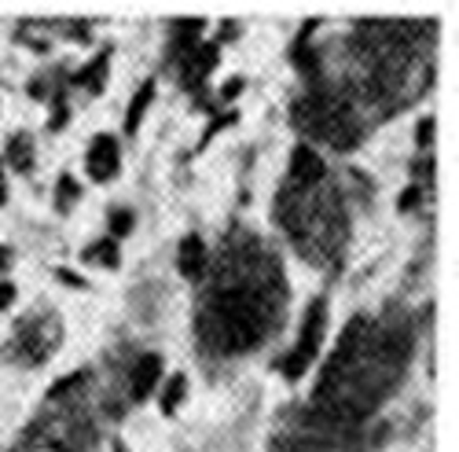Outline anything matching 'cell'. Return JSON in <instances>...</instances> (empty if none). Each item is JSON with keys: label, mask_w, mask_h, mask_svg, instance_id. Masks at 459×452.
<instances>
[{"label": "cell", "mask_w": 459, "mask_h": 452, "mask_svg": "<svg viewBox=\"0 0 459 452\" xmlns=\"http://www.w3.org/2000/svg\"><path fill=\"white\" fill-rule=\"evenodd\" d=\"M151 100H155V82H143V85L136 89V96L129 100V110H126V129H129V133L140 129V122H143V115H147Z\"/></svg>", "instance_id": "cell-6"}, {"label": "cell", "mask_w": 459, "mask_h": 452, "mask_svg": "<svg viewBox=\"0 0 459 452\" xmlns=\"http://www.w3.org/2000/svg\"><path fill=\"white\" fill-rule=\"evenodd\" d=\"M12 301H15V283H0V313H4Z\"/></svg>", "instance_id": "cell-14"}, {"label": "cell", "mask_w": 459, "mask_h": 452, "mask_svg": "<svg viewBox=\"0 0 459 452\" xmlns=\"http://www.w3.org/2000/svg\"><path fill=\"white\" fill-rule=\"evenodd\" d=\"M74 199H78V184H74L70 177H63V180H59V187H56V206H59V210H66Z\"/></svg>", "instance_id": "cell-12"}, {"label": "cell", "mask_w": 459, "mask_h": 452, "mask_svg": "<svg viewBox=\"0 0 459 452\" xmlns=\"http://www.w3.org/2000/svg\"><path fill=\"white\" fill-rule=\"evenodd\" d=\"M159 379H162V357L159 353H143L136 361V368H133V397L143 401L151 390L159 387Z\"/></svg>", "instance_id": "cell-4"}, {"label": "cell", "mask_w": 459, "mask_h": 452, "mask_svg": "<svg viewBox=\"0 0 459 452\" xmlns=\"http://www.w3.org/2000/svg\"><path fill=\"white\" fill-rule=\"evenodd\" d=\"M103 70H107V59H96V63H89V66H85V70L78 74V82H89V85H92V92H100Z\"/></svg>", "instance_id": "cell-11"}, {"label": "cell", "mask_w": 459, "mask_h": 452, "mask_svg": "<svg viewBox=\"0 0 459 452\" xmlns=\"http://www.w3.org/2000/svg\"><path fill=\"white\" fill-rule=\"evenodd\" d=\"M415 136H419V143H423V147H430V136H434V118H427L423 126H419V133H415Z\"/></svg>", "instance_id": "cell-15"}, {"label": "cell", "mask_w": 459, "mask_h": 452, "mask_svg": "<svg viewBox=\"0 0 459 452\" xmlns=\"http://www.w3.org/2000/svg\"><path fill=\"white\" fill-rule=\"evenodd\" d=\"M85 257H89V261H103L107 269H114V265H118V243H114V239L107 236V239L92 243V247L85 250Z\"/></svg>", "instance_id": "cell-8"}, {"label": "cell", "mask_w": 459, "mask_h": 452, "mask_svg": "<svg viewBox=\"0 0 459 452\" xmlns=\"http://www.w3.org/2000/svg\"><path fill=\"white\" fill-rule=\"evenodd\" d=\"M206 269V243L199 236H187L180 243V273L191 276V280H199Z\"/></svg>", "instance_id": "cell-5"}, {"label": "cell", "mask_w": 459, "mask_h": 452, "mask_svg": "<svg viewBox=\"0 0 459 452\" xmlns=\"http://www.w3.org/2000/svg\"><path fill=\"white\" fill-rule=\"evenodd\" d=\"M324 327H327V306H324V301H313L309 313H305V324H301V335H298L294 350L280 364L287 379H298V375L313 364V357H316V350L324 343Z\"/></svg>", "instance_id": "cell-1"}, {"label": "cell", "mask_w": 459, "mask_h": 452, "mask_svg": "<svg viewBox=\"0 0 459 452\" xmlns=\"http://www.w3.org/2000/svg\"><path fill=\"white\" fill-rule=\"evenodd\" d=\"M8 257H12V254H8V247H0V269L8 265Z\"/></svg>", "instance_id": "cell-19"}, {"label": "cell", "mask_w": 459, "mask_h": 452, "mask_svg": "<svg viewBox=\"0 0 459 452\" xmlns=\"http://www.w3.org/2000/svg\"><path fill=\"white\" fill-rule=\"evenodd\" d=\"M85 166H89L92 180H110L114 173H118V143H114V136H96L92 140Z\"/></svg>", "instance_id": "cell-2"}, {"label": "cell", "mask_w": 459, "mask_h": 452, "mask_svg": "<svg viewBox=\"0 0 459 452\" xmlns=\"http://www.w3.org/2000/svg\"><path fill=\"white\" fill-rule=\"evenodd\" d=\"M217 56H221V52H217V45H203L195 56L187 59V78H191V82H203L206 74L217 66Z\"/></svg>", "instance_id": "cell-7"}, {"label": "cell", "mask_w": 459, "mask_h": 452, "mask_svg": "<svg viewBox=\"0 0 459 452\" xmlns=\"http://www.w3.org/2000/svg\"><path fill=\"white\" fill-rule=\"evenodd\" d=\"M0 203H4V177H0Z\"/></svg>", "instance_id": "cell-20"}, {"label": "cell", "mask_w": 459, "mask_h": 452, "mask_svg": "<svg viewBox=\"0 0 459 452\" xmlns=\"http://www.w3.org/2000/svg\"><path fill=\"white\" fill-rule=\"evenodd\" d=\"M184 390H187V379H184V375H173V379L166 383V390H162V412H166V416H173V412H177Z\"/></svg>", "instance_id": "cell-9"}, {"label": "cell", "mask_w": 459, "mask_h": 452, "mask_svg": "<svg viewBox=\"0 0 459 452\" xmlns=\"http://www.w3.org/2000/svg\"><path fill=\"white\" fill-rule=\"evenodd\" d=\"M290 180L294 184H305V187H313L324 180V159L316 155L313 147H294V155H290Z\"/></svg>", "instance_id": "cell-3"}, {"label": "cell", "mask_w": 459, "mask_h": 452, "mask_svg": "<svg viewBox=\"0 0 459 452\" xmlns=\"http://www.w3.org/2000/svg\"><path fill=\"white\" fill-rule=\"evenodd\" d=\"M419 199V187H408V192L401 196V210H411V203Z\"/></svg>", "instance_id": "cell-16"}, {"label": "cell", "mask_w": 459, "mask_h": 452, "mask_svg": "<svg viewBox=\"0 0 459 452\" xmlns=\"http://www.w3.org/2000/svg\"><path fill=\"white\" fill-rule=\"evenodd\" d=\"M114 452H126V445H114Z\"/></svg>", "instance_id": "cell-21"}, {"label": "cell", "mask_w": 459, "mask_h": 452, "mask_svg": "<svg viewBox=\"0 0 459 452\" xmlns=\"http://www.w3.org/2000/svg\"><path fill=\"white\" fill-rule=\"evenodd\" d=\"M12 162L22 166V170L30 166V140H26V136H15V140H12Z\"/></svg>", "instance_id": "cell-13"}, {"label": "cell", "mask_w": 459, "mask_h": 452, "mask_svg": "<svg viewBox=\"0 0 459 452\" xmlns=\"http://www.w3.org/2000/svg\"><path fill=\"white\" fill-rule=\"evenodd\" d=\"M239 89H243V82H239V78H232V82H228V85H224V96H236Z\"/></svg>", "instance_id": "cell-18"}, {"label": "cell", "mask_w": 459, "mask_h": 452, "mask_svg": "<svg viewBox=\"0 0 459 452\" xmlns=\"http://www.w3.org/2000/svg\"><path fill=\"white\" fill-rule=\"evenodd\" d=\"M129 232H133V213H129V210H114V213H110V239L118 243V239L129 236Z\"/></svg>", "instance_id": "cell-10"}, {"label": "cell", "mask_w": 459, "mask_h": 452, "mask_svg": "<svg viewBox=\"0 0 459 452\" xmlns=\"http://www.w3.org/2000/svg\"><path fill=\"white\" fill-rule=\"evenodd\" d=\"M59 280H63V283H74V287H82V276H78V273H66V269H63Z\"/></svg>", "instance_id": "cell-17"}]
</instances>
